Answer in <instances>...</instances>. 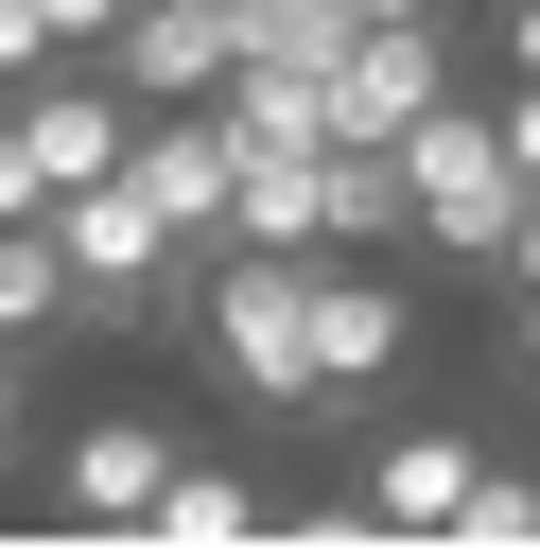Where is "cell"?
<instances>
[{"label": "cell", "instance_id": "obj_8", "mask_svg": "<svg viewBox=\"0 0 540 557\" xmlns=\"http://www.w3.org/2000/svg\"><path fill=\"white\" fill-rule=\"evenodd\" d=\"M314 244H418L401 139H331V157H314Z\"/></svg>", "mask_w": 540, "mask_h": 557}, {"label": "cell", "instance_id": "obj_5", "mask_svg": "<svg viewBox=\"0 0 540 557\" xmlns=\"http://www.w3.org/2000/svg\"><path fill=\"white\" fill-rule=\"evenodd\" d=\"M418 104H453V35H435V17H366V35L331 52V122H348V139H401Z\"/></svg>", "mask_w": 540, "mask_h": 557}, {"label": "cell", "instance_id": "obj_18", "mask_svg": "<svg viewBox=\"0 0 540 557\" xmlns=\"http://www.w3.org/2000/svg\"><path fill=\"white\" fill-rule=\"evenodd\" d=\"M505 70H540V0H505Z\"/></svg>", "mask_w": 540, "mask_h": 557}, {"label": "cell", "instance_id": "obj_9", "mask_svg": "<svg viewBox=\"0 0 540 557\" xmlns=\"http://www.w3.org/2000/svg\"><path fill=\"white\" fill-rule=\"evenodd\" d=\"M52 331H87V278H70L52 209H35V226H0V348H52Z\"/></svg>", "mask_w": 540, "mask_h": 557}, {"label": "cell", "instance_id": "obj_17", "mask_svg": "<svg viewBox=\"0 0 540 557\" xmlns=\"http://www.w3.org/2000/svg\"><path fill=\"white\" fill-rule=\"evenodd\" d=\"M505 366H523V383H540V278H523V313H505Z\"/></svg>", "mask_w": 540, "mask_h": 557}, {"label": "cell", "instance_id": "obj_12", "mask_svg": "<svg viewBox=\"0 0 540 557\" xmlns=\"http://www.w3.org/2000/svg\"><path fill=\"white\" fill-rule=\"evenodd\" d=\"M157 522H174V540H244L261 505H244V470H174V487H157Z\"/></svg>", "mask_w": 540, "mask_h": 557}, {"label": "cell", "instance_id": "obj_7", "mask_svg": "<svg viewBox=\"0 0 540 557\" xmlns=\"http://www.w3.org/2000/svg\"><path fill=\"white\" fill-rule=\"evenodd\" d=\"M157 487H174V418H87L52 453V505L70 522H157Z\"/></svg>", "mask_w": 540, "mask_h": 557}, {"label": "cell", "instance_id": "obj_15", "mask_svg": "<svg viewBox=\"0 0 540 557\" xmlns=\"http://www.w3.org/2000/svg\"><path fill=\"white\" fill-rule=\"evenodd\" d=\"M35 17H52V52H105V35L139 17V0H35Z\"/></svg>", "mask_w": 540, "mask_h": 557}, {"label": "cell", "instance_id": "obj_14", "mask_svg": "<svg viewBox=\"0 0 540 557\" xmlns=\"http://www.w3.org/2000/svg\"><path fill=\"white\" fill-rule=\"evenodd\" d=\"M35 209H52V174H35V139L0 122V226H35Z\"/></svg>", "mask_w": 540, "mask_h": 557}, {"label": "cell", "instance_id": "obj_11", "mask_svg": "<svg viewBox=\"0 0 540 557\" xmlns=\"http://www.w3.org/2000/svg\"><path fill=\"white\" fill-rule=\"evenodd\" d=\"M314 157H331V139H296V157H244V226H226V244H314Z\"/></svg>", "mask_w": 540, "mask_h": 557}, {"label": "cell", "instance_id": "obj_6", "mask_svg": "<svg viewBox=\"0 0 540 557\" xmlns=\"http://www.w3.org/2000/svg\"><path fill=\"white\" fill-rule=\"evenodd\" d=\"M105 70H122L139 104H209V87L244 70V0H139V17L105 35Z\"/></svg>", "mask_w": 540, "mask_h": 557}, {"label": "cell", "instance_id": "obj_3", "mask_svg": "<svg viewBox=\"0 0 540 557\" xmlns=\"http://www.w3.org/2000/svg\"><path fill=\"white\" fill-rule=\"evenodd\" d=\"M122 174H139L192 244H226V226H244V122H226V87H209V104H139Z\"/></svg>", "mask_w": 540, "mask_h": 557}, {"label": "cell", "instance_id": "obj_1", "mask_svg": "<svg viewBox=\"0 0 540 557\" xmlns=\"http://www.w3.org/2000/svg\"><path fill=\"white\" fill-rule=\"evenodd\" d=\"M209 366L261 400V418H314V244H209V296H192Z\"/></svg>", "mask_w": 540, "mask_h": 557}, {"label": "cell", "instance_id": "obj_10", "mask_svg": "<svg viewBox=\"0 0 540 557\" xmlns=\"http://www.w3.org/2000/svg\"><path fill=\"white\" fill-rule=\"evenodd\" d=\"M470 470H488V453H470L453 418H418V435H383V470H366V505H383V522H453V505H470Z\"/></svg>", "mask_w": 540, "mask_h": 557}, {"label": "cell", "instance_id": "obj_13", "mask_svg": "<svg viewBox=\"0 0 540 557\" xmlns=\"http://www.w3.org/2000/svg\"><path fill=\"white\" fill-rule=\"evenodd\" d=\"M453 540H488V557H505V540H540V470H470V505H453Z\"/></svg>", "mask_w": 540, "mask_h": 557}, {"label": "cell", "instance_id": "obj_4", "mask_svg": "<svg viewBox=\"0 0 540 557\" xmlns=\"http://www.w3.org/2000/svg\"><path fill=\"white\" fill-rule=\"evenodd\" d=\"M401 348H418V296L383 278V244H314V383H331V400H366Z\"/></svg>", "mask_w": 540, "mask_h": 557}, {"label": "cell", "instance_id": "obj_19", "mask_svg": "<svg viewBox=\"0 0 540 557\" xmlns=\"http://www.w3.org/2000/svg\"><path fill=\"white\" fill-rule=\"evenodd\" d=\"M366 17H435V0H366Z\"/></svg>", "mask_w": 540, "mask_h": 557}, {"label": "cell", "instance_id": "obj_2", "mask_svg": "<svg viewBox=\"0 0 540 557\" xmlns=\"http://www.w3.org/2000/svg\"><path fill=\"white\" fill-rule=\"evenodd\" d=\"M401 191H418V244L435 261H488V278L523 261V191L540 174L505 157V104H418L401 122Z\"/></svg>", "mask_w": 540, "mask_h": 557}, {"label": "cell", "instance_id": "obj_16", "mask_svg": "<svg viewBox=\"0 0 540 557\" xmlns=\"http://www.w3.org/2000/svg\"><path fill=\"white\" fill-rule=\"evenodd\" d=\"M35 70H52V17H35V0H0V87H35Z\"/></svg>", "mask_w": 540, "mask_h": 557}]
</instances>
